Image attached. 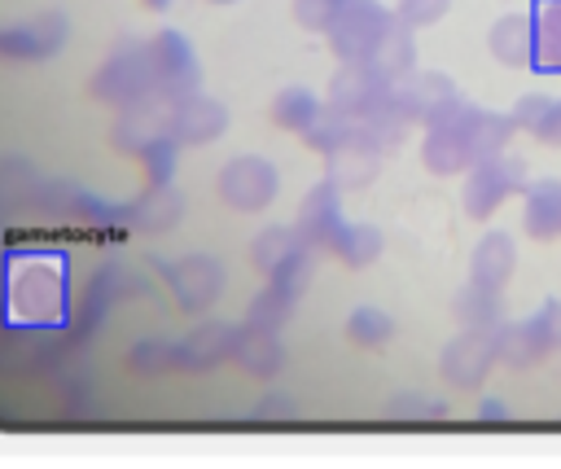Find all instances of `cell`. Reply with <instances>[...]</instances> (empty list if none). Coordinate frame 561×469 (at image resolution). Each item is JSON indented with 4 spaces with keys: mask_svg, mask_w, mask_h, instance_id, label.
Returning <instances> with one entry per match:
<instances>
[{
    "mask_svg": "<svg viewBox=\"0 0 561 469\" xmlns=\"http://www.w3.org/2000/svg\"><path fill=\"white\" fill-rule=\"evenodd\" d=\"M337 9H342V0H294V18L307 31H316V35L329 31V22L337 18Z\"/></svg>",
    "mask_w": 561,
    "mask_h": 469,
    "instance_id": "cell-34",
    "label": "cell"
},
{
    "mask_svg": "<svg viewBox=\"0 0 561 469\" xmlns=\"http://www.w3.org/2000/svg\"><path fill=\"white\" fill-rule=\"evenodd\" d=\"M276 184H280L276 167L259 153H241L219 171V197L232 210H263L276 197Z\"/></svg>",
    "mask_w": 561,
    "mask_h": 469,
    "instance_id": "cell-6",
    "label": "cell"
},
{
    "mask_svg": "<svg viewBox=\"0 0 561 469\" xmlns=\"http://www.w3.org/2000/svg\"><path fill=\"white\" fill-rule=\"evenodd\" d=\"M224 123H228V110H224L219 101H202V96L175 105V114H171V131H175L184 145H197V140L219 136Z\"/></svg>",
    "mask_w": 561,
    "mask_h": 469,
    "instance_id": "cell-20",
    "label": "cell"
},
{
    "mask_svg": "<svg viewBox=\"0 0 561 469\" xmlns=\"http://www.w3.org/2000/svg\"><path fill=\"white\" fill-rule=\"evenodd\" d=\"M478 416H482V421H504V416H508V408H504L500 399H482V408H478Z\"/></svg>",
    "mask_w": 561,
    "mask_h": 469,
    "instance_id": "cell-37",
    "label": "cell"
},
{
    "mask_svg": "<svg viewBox=\"0 0 561 469\" xmlns=\"http://www.w3.org/2000/svg\"><path fill=\"white\" fill-rule=\"evenodd\" d=\"M522 228L535 241H557L561 237V180H530L522 188Z\"/></svg>",
    "mask_w": 561,
    "mask_h": 469,
    "instance_id": "cell-11",
    "label": "cell"
},
{
    "mask_svg": "<svg viewBox=\"0 0 561 469\" xmlns=\"http://www.w3.org/2000/svg\"><path fill=\"white\" fill-rule=\"evenodd\" d=\"M311 267H316V250H311V245H298L276 272H267V281H272L276 289H285V294L298 298V294L307 289V281H311Z\"/></svg>",
    "mask_w": 561,
    "mask_h": 469,
    "instance_id": "cell-31",
    "label": "cell"
},
{
    "mask_svg": "<svg viewBox=\"0 0 561 469\" xmlns=\"http://www.w3.org/2000/svg\"><path fill=\"white\" fill-rule=\"evenodd\" d=\"M381 232L373 228V224H342L337 232H333V241H329V250L346 263V267H368L377 254H381Z\"/></svg>",
    "mask_w": 561,
    "mask_h": 469,
    "instance_id": "cell-22",
    "label": "cell"
},
{
    "mask_svg": "<svg viewBox=\"0 0 561 469\" xmlns=\"http://www.w3.org/2000/svg\"><path fill=\"white\" fill-rule=\"evenodd\" d=\"M298 245H307L302 237H298V228H263L259 237H254V245H250V259H254V267L267 276V272H276Z\"/></svg>",
    "mask_w": 561,
    "mask_h": 469,
    "instance_id": "cell-26",
    "label": "cell"
},
{
    "mask_svg": "<svg viewBox=\"0 0 561 469\" xmlns=\"http://www.w3.org/2000/svg\"><path fill=\"white\" fill-rule=\"evenodd\" d=\"M320 110H324V101H320L316 92H307V88H285V92L272 101V118H276L280 127H289V131H307Z\"/></svg>",
    "mask_w": 561,
    "mask_h": 469,
    "instance_id": "cell-27",
    "label": "cell"
},
{
    "mask_svg": "<svg viewBox=\"0 0 561 469\" xmlns=\"http://www.w3.org/2000/svg\"><path fill=\"white\" fill-rule=\"evenodd\" d=\"M447 9H451V0H399L394 4V18L403 26H412V31H421V26H434Z\"/></svg>",
    "mask_w": 561,
    "mask_h": 469,
    "instance_id": "cell-33",
    "label": "cell"
},
{
    "mask_svg": "<svg viewBox=\"0 0 561 469\" xmlns=\"http://www.w3.org/2000/svg\"><path fill=\"white\" fill-rule=\"evenodd\" d=\"M324 105L359 123V118H368V114H377V110L390 105V83L377 79V75L368 70V61H342L337 75L329 79Z\"/></svg>",
    "mask_w": 561,
    "mask_h": 469,
    "instance_id": "cell-5",
    "label": "cell"
},
{
    "mask_svg": "<svg viewBox=\"0 0 561 469\" xmlns=\"http://www.w3.org/2000/svg\"><path fill=\"white\" fill-rule=\"evenodd\" d=\"M421 158L434 175H465L473 167V153H469V136H465V105L438 123V127H425V145H421Z\"/></svg>",
    "mask_w": 561,
    "mask_h": 469,
    "instance_id": "cell-8",
    "label": "cell"
},
{
    "mask_svg": "<svg viewBox=\"0 0 561 469\" xmlns=\"http://www.w3.org/2000/svg\"><path fill=\"white\" fill-rule=\"evenodd\" d=\"M491 346H495V359H504L513 368H530V364H539L548 355V342H543L535 316L530 320H504L491 333Z\"/></svg>",
    "mask_w": 561,
    "mask_h": 469,
    "instance_id": "cell-15",
    "label": "cell"
},
{
    "mask_svg": "<svg viewBox=\"0 0 561 469\" xmlns=\"http://www.w3.org/2000/svg\"><path fill=\"white\" fill-rule=\"evenodd\" d=\"M346 219H342V188H333L329 180H320V184H311L307 188V197H302V206H298V237L311 245V250H329V241H333V232L342 228Z\"/></svg>",
    "mask_w": 561,
    "mask_h": 469,
    "instance_id": "cell-9",
    "label": "cell"
},
{
    "mask_svg": "<svg viewBox=\"0 0 561 469\" xmlns=\"http://www.w3.org/2000/svg\"><path fill=\"white\" fill-rule=\"evenodd\" d=\"M302 140H307V145H311L316 153H333V149H342V145L359 140V123L324 105V110L316 114V123H311V127L302 131Z\"/></svg>",
    "mask_w": 561,
    "mask_h": 469,
    "instance_id": "cell-25",
    "label": "cell"
},
{
    "mask_svg": "<svg viewBox=\"0 0 561 469\" xmlns=\"http://www.w3.org/2000/svg\"><path fill=\"white\" fill-rule=\"evenodd\" d=\"M486 48H491L495 61H504V66H513V70L535 66V57H539L535 18H530V13H504V18H495V26H491V35H486Z\"/></svg>",
    "mask_w": 561,
    "mask_h": 469,
    "instance_id": "cell-10",
    "label": "cell"
},
{
    "mask_svg": "<svg viewBox=\"0 0 561 469\" xmlns=\"http://www.w3.org/2000/svg\"><path fill=\"white\" fill-rule=\"evenodd\" d=\"M386 416L390 421H438V416H447V403L430 399L421 390H394L386 399Z\"/></svg>",
    "mask_w": 561,
    "mask_h": 469,
    "instance_id": "cell-29",
    "label": "cell"
},
{
    "mask_svg": "<svg viewBox=\"0 0 561 469\" xmlns=\"http://www.w3.org/2000/svg\"><path fill=\"white\" fill-rule=\"evenodd\" d=\"M219 4H228V0H219Z\"/></svg>",
    "mask_w": 561,
    "mask_h": 469,
    "instance_id": "cell-38",
    "label": "cell"
},
{
    "mask_svg": "<svg viewBox=\"0 0 561 469\" xmlns=\"http://www.w3.org/2000/svg\"><path fill=\"white\" fill-rule=\"evenodd\" d=\"M289 316H294V294H285V289H276V285H267V289L250 302V329L276 333Z\"/></svg>",
    "mask_w": 561,
    "mask_h": 469,
    "instance_id": "cell-30",
    "label": "cell"
},
{
    "mask_svg": "<svg viewBox=\"0 0 561 469\" xmlns=\"http://www.w3.org/2000/svg\"><path fill=\"white\" fill-rule=\"evenodd\" d=\"M232 346H237V329H228V324H206V329L193 338L188 351H197L193 364H215V359L232 355Z\"/></svg>",
    "mask_w": 561,
    "mask_h": 469,
    "instance_id": "cell-32",
    "label": "cell"
},
{
    "mask_svg": "<svg viewBox=\"0 0 561 469\" xmlns=\"http://www.w3.org/2000/svg\"><path fill=\"white\" fill-rule=\"evenodd\" d=\"M408 127H412V123L394 110V96H390V105H386V110H377V114L359 118V145H368V149H377V153H390L394 145H403Z\"/></svg>",
    "mask_w": 561,
    "mask_h": 469,
    "instance_id": "cell-24",
    "label": "cell"
},
{
    "mask_svg": "<svg viewBox=\"0 0 561 469\" xmlns=\"http://www.w3.org/2000/svg\"><path fill=\"white\" fill-rule=\"evenodd\" d=\"M530 180H526V167L517 162V158H508V153H500V158H486V162H473L469 171H465V210L473 215V219H486V215H495L513 193H522Z\"/></svg>",
    "mask_w": 561,
    "mask_h": 469,
    "instance_id": "cell-4",
    "label": "cell"
},
{
    "mask_svg": "<svg viewBox=\"0 0 561 469\" xmlns=\"http://www.w3.org/2000/svg\"><path fill=\"white\" fill-rule=\"evenodd\" d=\"M508 123H513L517 131L539 136L543 145H561V96L526 92V96H517V105L508 110Z\"/></svg>",
    "mask_w": 561,
    "mask_h": 469,
    "instance_id": "cell-17",
    "label": "cell"
},
{
    "mask_svg": "<svg viewBox=\"0 0 561 469\" xmlns=\"http://www.w3.org/2000/svg\"><path fill=\"white\" fill-rule=\"evenodd\" d=\"M346 338L359 342V346H381V342L394 338V320L381 307H355L346 316Z\"/></svg>",
    "mask_w": 561,
    "mask_h": 469,
    "instance_id": "cell-28",
    "label": "cell"
},
{
    "mask_svg": "<svg viewBox=\"0 0 561 469\" xmlns=\"http://www.w3.org/2000/svg\"><path fill=\"white\" fill-rule=\"evenodd\" d=\"M513 123L508 114H495V110H478V105H465V136H469V153L473 162H486V158H500L513 140Z\"/></svg>",
    "mask_w": 561,
    "mask_h": 469,
    "instance_id": "cell-16",
    "label": "cell"
},
{
    "mask_svg": "<svg viewBox=\"0 0 561 469\" xmlns=\"http://www.w3.org/2000/svg\"><path fill=\"white\" fill-rule=\"evenodd\" d=\"M368 70H373L377 79H386V83H399L403 75H412V70H416V31L403 26L399 18H390L386 35L377 39V48H373V57H368Z\"/></svg>",
    "mask_w": 561,
    "mask_h": 469,
    "instance_id": "cell-12",
    "label": "cell"
},
{
    "mask_svg": "<svg viewBox=\"0 0 561 469\" xmlns=\"http://www.w3.org/2000/svg\"><path fill=\"white\" fill-rule=\"evenodd\" d=\"M390 96H394V110L408 118V123H421V127H438L447 123L465 96L456 92V83L438 70H412L403 75L399 83H390Z\"/></svg>",
    "mask_w": 561,
    "mask_h": 469,
    "instance_id": "cell-2",
    "label": "cell"
},
{
    "mask_svg": "<svg viewBox=\"0 0 561 469\" xmlns=\"http://www.w3.org/2000/svg\"><path fill=\"white\" fill-rule=\"evenodd\" d=\"M530 18H535V39H539L535 66L548 75H561V0H535Z\"/></svg>",
    "mask_w": 561,
    "mask_h": 469,
    "instance_id": "cell-21",
    "label": "cell"
},
{
    "mask_svg": "<svg viewBox=\"0 0 561 469\" xmlns=\"http://www.w3.org/2000/svg\"><path fill=\"white\" fill-rule=\"evenodd\" d=\"M377 171H381V153L368 149V145H359V140L324 153V180L333 188H364V184L377 180Z\"/></svg>",
    "mask_w": 561,
    "mask_h": 469,
    "instance_id": "cell-14",
    "label": "cell"
},
{
    "mask_svg": "<svg viewBox=\"0 0 561 469\" xmlns=\"http://www.w3.org/2000/svg\"><path fill=\"white\" fill-rule=\"evenodd\" d=\"M443 381L447 386H460V390H478L486 381V373L495 368V346H491V333L482 329H465L456 333L447 346H443Z\"/></svg>",
    "mask_w": 561,
    "mask_h": 469,
    "instance_id": "cell-7",
    "label": "cell"
},
{
    "mask_svg": "<svg viewBox=\"0 0 561 469\" xmlns=\"http://www.w3.org/2000/svg\"><path fill=\"white\" fill-rule=\"evenodd\" d=\"M535 324H539L548 351H561V298H548V302L535 311Z\"/></svg>",
    "mask_w": 561,
    "mask_h": 469,
    "instance_id": "cell-35",
    "label": "cell"
},
{
    "mask_svg": "<svg viewBox=\"0 0 561 469\" xmlns=\"http://www.w3.org/2000/svg\"><path fill=\"white\" fill-rule=\"evenodd\" d=\"M451 311H456V320H460L465 329H482V333H495V329L508 320V311H504V289H482V285H473V281L456 294Z\"/></svg>",
    "mask_w": 561,
    "mask_h": 469,
    "instance_id": "cell-18",
    "label": "cell"
},
{
    "mask_svg": "<svg viewBox=\"0 0 561 469\" xmlns=\"http://www.w3.org/2000/svg\"><path fill=\"white\" fill-rule=\"evenodd\" d=\"M232 355L241 359V368L245 373H254V377H276L280 368H285V346H280V338L276 333H267V329H237V346H232Z\"/></svg>",
    "mask_w": 561,
    "mask_h": 469,
    "instance_id": "cell-19",
    "label": "cell"
},
{
    "mask_svg": "<svg viewBox=\"0 0 561 469\" xmlns=\"http://www.w3.org/2000/svg\"><path fill=\"white\" fill-rule=\"evenodd\" d=\"M66 259L53 250H26L9 259L4 272V316L22 329L66 324Z\"/></svg>",
    "mask_w": 561,
    "mask_h": 469,
    "instance_id": "cell-1",
    "label": "cell"
},
{
    "mask_svg": "<svg viewBox=\"0 0 561 469\" xmlns=\"http://www.w3.org/2000/svg\"><path fill=\"white\" fill-rule=\"evenodd\" d=\"M390 9L381 0H342L337 18L329 22V48L337 53V61H368L377 39L390 26Z\"/></svg>",
    "mask_w": 561,
    "mask_h": 469,
    "instance_id": "cell-3",
    "label": "cell"
},
{
    "mask_svg": "<svg viewBox=\"0 0 561 469\" xmlns=\"http://www.w3.org/2000/svg\"><path fill=\"white\" fill-rule=\"evenodd\" d=\"M175 276H184V285L175 281V294L184 298V307H206V302L219 298V289H224V272H219V263H210V259H188Z\"/></svg>",
    "mask_w": 561,
    "mask_h": 469,
    "instance_id": "cell-23",
    "label": "cell"
},
{
    "mask_svg": "<svg viewBox=\"0 0 561 469\" xmlns=\"http://www.w3.org/2000/svg\"><path fill=\"white\" fill-rule=\"evenodd\" d=\"M259 416H294V403H289V399H267V403L259 408Z\"/></svg>",
    "mask_w": 561,
    "mask_h": 469,
    "instance_id": "cell-36",
    "label": "cell"
},
{
    "mask_svg": "<svg viewBox=\"0 0 561 469\" xmlns=\"http://www.w3.org/2000/svg\"><path fill=\"white\" fill-rule=\"evenodd\" d=\"M513 267H517V245H513L508 232L495 228V232H486L478 241V250L469 259V281L482 285V289H504L508 276H513Z\"/></svg>",
    "mask_w": 561,
    "mask_h": 469,
    "instance_id": "cell-13",
    "label": "cell"
}]
</instances>
